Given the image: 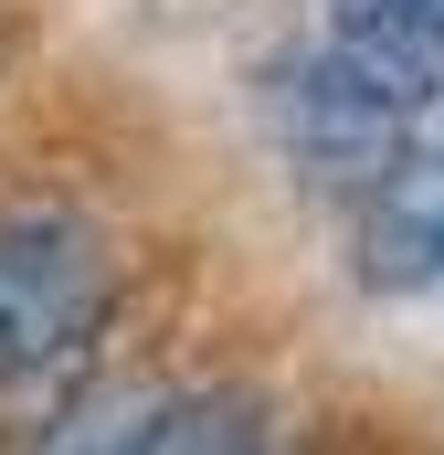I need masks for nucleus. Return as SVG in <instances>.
Returning a JSON list of instances; mask_svg holds the SVG:
<instances>
[{
    "mask_svg": "<svg viewBox=\"0 0 444 455\" xmlns=\"http://www.w3.org/2000/svg\"><path fill=\"white\" fill-rule=\"evenodd\" d=\"M107 307H116V265L85 212H53V202L0 212V392L85 360Z\"/></svg>",
    "mask_w": 444,
    "mask_h": 455,
    "instance_id": "obj_1",
    "label": "nucleus"
},
{
    "mask_svg": "<svg viewBox=\"0 0 444 455\" xmlns=\"http://www.w3.org/2000/svg\"><path fill=\"white\" fill-rule=\"evenodd\" d=\"M43 455H275V413L243 381H138L64 403Z\"/></svg>",
    "mask_w": 444,
    "mask_h": 455,
    "instance_id": "obj_2",
    "label": "nucleus"
},
{
    "mask_svg": "<svg viewBox=\"0 0 444 455\" xmlns=\"http://www.w3.org/2000/svg\"><path fill=\"white\" fill-rule=\"evenodd\" d=\"M265 107H275V138L307 159V170H329V180H370L392 148H402V127L413 116H392L349 64H338L329 43L307 53V64H275V85H265Z\"/></svg>",
    "mask_w": 444,
    "mask_h": 455,
    "instance_id": "obj_3",
    "label": "nucleus"
},
{
    "mask_svg": "<svg viewBox=\"0 0 444 455\" xmlns=\"http://www.w3.org/2000/svg\"><path fill=\"white\" fill-rule=\"evenodd\" d=\"M329 53L392 116H424L444 96V0H329Z\"/></svg>",
    "mask_w": 444,
    "mask_h": 455,
    "instance_id": "obj_4",
    "label": "nucleus"
},
{
    "mask_svg": "<svg viewBox=\"0 0 444 455\" xmlns=\"http://www.w3.org/2000/svg\"><path fill=\"white\" fill-rule=\"evenodd\" d=\"M360 265H370V286H424V275H444V159L392 148L360 180Z\"/></svg>",
    "mask_w": 444,
    "mask_h": 455,
    "instance_id": "obj_5",
    "label": "nucleus"
},
{
    "mask_svg": "<svg viewBox=\"0 0 444 455\" xmlns=\"http://www.w3.org/2000/svg\"><path fill=\"white\" fill-rule=\"evenodd\" d=\"M0 75H11V11H0Z\"/></svg>",
    "mask_w": 444,
    "mask_h": 455,
    "instance_id": "obj_6",
    "label": "nucleus"
}]
</instances>
